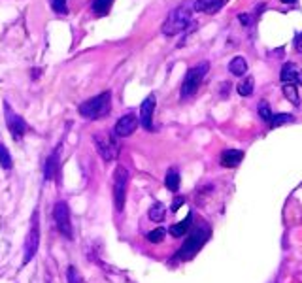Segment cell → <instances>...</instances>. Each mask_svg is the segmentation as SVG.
I'll return each instance as SVG.
<instances>
[{
  "label": "cell",
  "instance_id": "obj_27",
  "mask_svg": "<svg viewBox=\"0 0 302 283\" xmlns=\"http://www.w3.org/2000/svg\"><path fill=\"white\" fill-rule=\"evenodd\" d=\"M66 278H68V283H83L81 276L76 266H68V272H66Z\"/></svg>",
  "mask_w": 302,
  "mask_h": 283
},
{
  "label": "cell",
  "instance_id": "obj_25",
  "mask_svg": "<svg viewBox=\"0 0 302 283\" xmlns=\"http://www.w3.org/2000/svg\"><path fill=\"white\" fill-rule=\"evenodd\" d=\"M164 236H166V230H164L162 226H159L155 230L147 232V242H151V243H161V242L164 240Z\"/></svg>",
  "mask_w": 302,
  "mask_h": 283
},
{
  "label": "cell",
  "instance_id": "obj_2",
  "mask_svg": "<svg viewBox=\"0 0 302 283\" xmlns=\"http://www.w3.org/2000/svg\"><path fill=\"white\" fill-rule=\"evenodd\" d=\"M112 110V93L110 91H104L101 95L89 99L87 102L80 104L78 112L81 117L91 119V121H97V119H104Z\"/></svg>",
  "mask_w": 302,
  "mask_h": 283
},
{
  "label": "cell",
  "instance_id": "obj_28",
  "mask_svg": "<svg viewBox=\"0 0 302 283\" xmlns=\"http://www.w3.org/2000/svg\"><path fill=\"white\" fill-rule=\"evenodd\" d=\"M259 115L262 117V121H266V123H270V119H272V113L268 110V104H266V100H262L259 104Z\"/></svg>",
  "mask_w": 302,
  "mask_h": 283
},
{
  "label": "cell",
  "instance_id": "obj_14",
  "mask_svg": "<svg viewBox=\"0 0 302 283\" xmlns=\"http://www.w3.org/2000/svg\"><path fill=\"white\" fill-rule=\"evenodd\" d=\"M299 72H301V68H299L295 62H285V64L282 66V74H280V78H282V81H283V83H295L297 85Z\"/></svg>",
  "mask_w": 302,
  "mask_h": 283
},
{
  "label": "cell",
  "instance_id": "obj_22",
  "mask_svg": "<svg viewBox=\"0 0 302 283\" xmlns=\"http://www.w3.org/2000/svg\"><path fill=\"white\" fill-rule=\"evenodd\" d=\"M164 213H166V210H164V206H162V204H153V206H151V208H149V213H147V215H149V219H151V221H155V223H161V221H162V219H164Z\"/></svg>",
  "mask_w": 302,
  "mask_h": 283
},
{
  "label": "cell",
  "instance_id": "obj_20",
  "mask_svg": "<svg viewBox=\"0 0 302 283\" xmlns=\"http://www.w3.org/2000/svg\"><path fill=\"white\" fill-rule=\"evenodd\" d=\"M112 4H114V0H93L91 8H93V12L97 15H106L110 12Z\"/></svg>",
  "mask_w": 302,
  "mask_h": 283
},
{
  "label": "cell",
  "instance_id": "obj_24",
  "mask_svg": "<svg viewBox=\"0 0 302 283\" xmlns=\"http://www.w3.org/2000/svg\"><path fill=\"white\" fill-rule=\"evenodd\" d=\"M253 78H245L244 81H240L238 85V93H240V97H251L253 95Z\"/></svg>",
  "mask_w": 302,
  "mask_h": 283
},
{
  "label": "cell",
  "instance_id": "obj_31",
  "mask_svg": "<svg viewBox=\"0 0 302 283\" xmlns=\"http://www.w3.org/2000/svg\"><path fill=\"white\" fill-rule=\"evenodd\" d=\"M238 19H240L244 25H247V23H249V15H238Z\"/></svg>",
  "mask_w": 302,
  "mask_h": 283
},
{
  "label": "cell",
  "instance_id": "obj_3",
  "mask_svg": "<svg viewBox=\"0 0 302 283\" xmlns=\"http://www.w3.org/2000/svg\"><path fill=\"white\" fill-rule=\"evenodd\" d=\"M208 238H210V228H208V226H197V228L189 234V238H185L183 245L180 247L178 257H180L181 261L193 259V257L202 249V245L208 242Z\"/></svg>",
  "mask_w": 302,
  "mask_h": 283
},
{
  "label": "cell",
  "instance_id": "obj_13",
  "mask_svg": "<svg viewBox=\"0 0 302 283\" xmlns=\"http://www.w3.org/2000/svg\"><path fill=\"white\" fill-rule=\"evenodd\" d=\"M244 159V151L240 149H225L221 153V164L225 168H236Z\"/></svg>",
  "mask_w": 302,
  "mask_h": 283
},
{
  "label": "cell",
  "instance_id": "obj_8",
  "mask_svg": "<svg viewBox=\"0 0 302 283\" xmlns=\"http://www.w3.org/2000/svg\"><path fill=\"white\" fill-rule=\"evenodd\" d=\"M4 115H6V125H8V128H10V132L14 134L15 140L23 138V136H25V132L29 130V127H27L25 119H23V117H19V115L12 110V106H10L8 102H4Z\"/></svg>",
  "mask_w": 302,
  "mask_h": 283
},
{
  "label": "cell",
  "instance_id": "obj_1",
  "mask_svg": "<svg viewBox=\"0 0 302 283\" xmlns=\"http://www.w3.org/2000/svg\"><path fill=\"white\" fill-rule=\"evenodd\" d=\"M193 12H195V8H193V2L191 0L181 2L166 17V21L162 25V34L164 36H176V34L183 32L187 27H191L193 25Z\"/></svg>",
  "mask_w": 302,
  "mask_h": 283
},
{
  "label": "cell",
  "instance_id": "obj_17",
  "mask_svg": "<svg viewBox=\"0 0 302 283\" xmlns=\"http://www.w3.org/2000/svg\"><path fill=\"white\" fill-rule=\"evenodd\" d=\"M229 72L232 76H244L247 72V62L244 57H234L229 62Z\"/></svg>",
  "mask_w": 302,
  "mask_h": 283
},
{
  "label": "cell",
  "instance_id": "obj_29",
  "mask_svg": "<svg viewBox=\"0 0 302 283\" xmlns=\"http://www.w3.org/2000/svg\"><path fill=\"white\" fill-rule=\"evenodd\" d=\"M183 202H185V198H183V197H178V198H174V202H172V208H170V210H172V212H178V210H180V208H181V206H183Z\"/></svg>",
  "mask_w": 302,
  "mask_h": 283
},
{
  "label": "cell",
  "instance_id": "obj_15",
  "mask_svg": "<svg viewBox=\"0 0 302 283\" xmlns=\"http://www.w3.org/2000/svg\"><path fill=\"white\" fill-rule=\"evenodd\" d=\"M57 168H59V149L57 151H53L49 159L45 161V166H43V176H45V180H53L55 178V174H57Z\"/></svg>",
  "mask_w": 302,
  "mask_h": 283
},
{
  "label": "cell",
  "instance_id": "obj_12",
  "mask_svg": "<svg viewBox=\"0 0 302 283\" xmlns=\"http://www.w3.org/2000/svg\"><path fill=\"white\" fill-rule=\"evenodd\" d=\"M227 0H195L193 8L195 12H202V14H217Z\"/></svg>",
  "mask_w": 302,
  "mask_h": 283
},
{
  "label": "cell",
  "instance_id": "obj_7",
  "mask_svg": "<svg viewBox=\"0 0 302 283\" xmlns=\"http://www.w3.org/2000/svg\"><path fill=\"white\" fill-rule=\"evenodd\" d=\"M95 145H97V151H99V155L106 161V162H110V161H114L117 159L119 155V145H117V142L112 134H97L95 138Z\"/></svg>",
  "mask_w": 302,
  "mask_h": 283
},
{
  "label": "cell",
  "instance_id": "obj_33",
  "mask_svg": "<svg viewBox=\"0 0 302 283\" xmlns=\"http://www.w3.org/2000/svg\"><path fill=\"white\" fill-rule=\"evenodd\" d=\"M282 2H283V4H293L295 0H282Z\"/></svg>",
  "mask_w": 302,
  "mask_h": 283
},
{
  "label": "cell",
  "instance_id": "obj_16",
  "mask_svg": "<svg viewBox=\"0 0 302 283\" xmlns=\"http://www.w3.org/2000/svg\"><path fill=\"white\" fill-rule=\"evenodd\" d=\"M191 221H193V213H189L183 221H180V223H176V225L170 226V234H172L174 238H181V236H185L187 230L191 228Z\"/></svg>",
  "mask_w": 302,
  "mask_h": 283
},
{
  "label": "cell",
  "instance_id": "obj_10",
  "mask_svg": "<svg viewBox=\"0 0 302 283\" xmlns=\"http://www.w3.org/2000/svg\"><path fill=\"white\" fill-rule=\"evenodd\" d=\"M155 95L151 93V95H147V99L142 102V106H140V123H142V127L145 130H153V112H155V106H157V102H155Z\"/></svg>",
  "mask_w": 302,
  "mask_h": 283
},
{
  "label": "cell",
  "instance_id": "obj_26",
  "mask_svg": "<svg viewBox=\"0 0 302 283\" xmlns=\"http://www.w3.org/2000/svg\"><path fill=\"white\" fill-rule=\"evenodd\" d=\"M66 2H68V0H51V8H53V12H57V14H60V15L68 14Z\"/></svg>",
  "mask_w": 302,
  "mask_h": 283
},
{
  "label": "cell",
  "instance_id": "obj_21",
  "mask_svg": "<svg viewBox=\"0 0 302 283\" xmlns=\"http://www.w3.org/2000/svg\"><path fill=\"white\" fill-rule=\"evenodd\" d=\"M293 121H295V117H293L291 113H278V115H272V119H270V127L278 128V127H282V125L293 123Z\"/></svg>",
  "mask_w": 302,
  "mask_h": 283
},
{
  "label": "cell",
  "instance_id": "obj_32",
  "mask_svg": "<svg viewBox=\"0 0 302 283\" xmlns=\"http://www.w3.org/2000/svg\"><path fill=\"white\" fill-rule=\"evenodd\" d=\"M221 87H223V97H225V95H229V91H230L229 87H230V85L229 83H223Z\"/></svg>",
  "mask_w": 302,
  "mask_h": 283
},
{
  "label": "cell",
  "instance_id": "obj_6",
  "mask_svg": "<svg viewBox=\"0 0 302 283\" xmlns=\"http://www.w3.org/2000/svg\"><path fill=\"white\" fill-rule=\"evenodd\" d=\"M53 217H55V225L57 230L66 238L72 240V219H70V210L66 202H57L53 208Z\"/></svg>",
  "mask_w": 302,
  "mask_h": 283
},
{
  "label": "cell",
  "instance_id": "obj_18",
  "mask_svg": "<svg viewBox=\"0 0 302 283\" xmlns=\"http://www.w3.org/2000/svg\"><path fill=\"white\" fill-rule=\"evenodd\" d=\"M164 185H166V189H170L172 193H176L178 189H180V174H178V170L176 168H170L166 172V178H164Z\"/></svg>",
  "mask_w": 302,
  "mask_h": 283
},
{
  "label": "cell",
  "instance_id": "obj_5",
  "mask_svg": "<svg viewBox=\"0 0 302 283\" xmlns=\"http://www.w3.org/2000/svg\"><path fill=\"white\" fill-rule=\"evenodd\" d=\"M127 187H129V172L125 166H117L114 172V204L119 213L125 210Z\"/></svg>",
  "mask_w": 302,
  "mask_h": 283
},
{
  "label": "cell",
  "instance_id": "obj_30",
  "mask_svg": "<svg viewBox=\"0 0 302 283\" xmlns=\"http://www.w3.org/2000/svg\"><path fill=\"white\" fill-rule=\"evenodd\" d=\"M295 47H297V51H302V32L295 38Z\"/></svg>",
  "mask_w": 302,
  "mask_h": 283
},
{
  "label": "cell",
  "instance_id": "obj_11",
  "mask_svg": "<svg viewBox=\"0 0 302 283\" xmlns=\"http://www.w3.org/2000/svg\"><path fill=\"white\" fill-rule=\"evenodd\" d=\"M138 127V117L134 113H125L123 117H119V121L115 123L114 134L115 136H130Z\"/></svg>",
  "mask_w": 302,
  "mask_h": 283
},
{
  "label": "cell",
  "instance_id": "obj_4",
  "mask_svg": "<svg viewBox=\"0 0 302 283\" xmlns=\"http://www.w3.org/2000/svg\"><path fill=\"white\" fill-rule=\"evenodd\" d=\"M208 68H210L208 62H199L197 66L189 68L185 78H183V83H181V99H189V97H193L199 91V87H201Z\"/></svg>",
  "mask_w": 302,
  "mask_h": 283
},
{
  "label": "cell",
  "instance_id": "obj_19",
  "mask_svg": "<svg viewBox=\"0 0 302 283\" xmlns=\"http://www.w3.org/2000/svg\"><path fill=\"white\" fill-rule=\"evenodd\" d=\"M283 95L287 97V100L293 106H299L301 99H299V87L295 83H283Z\"/></svg>",
  "mask_w": 302,
  "mask_h": 283
},
{
  "label": "cell",
  "instance_id": "obj_9",
  "mask_svg": "<svg viewBox=\"0 0 302 283\" xmlns=\"http://www.w3.org/2000/svg\"><path fill=\"white\" fill-rule=\"evenodd\" d=\"M38 245H40V228H38L36 217H34L29 234H27V238H25V257H23V264H27V263L32 261V257L38 251Z\"/></svg>",
  "mask_w": 302,
  "mask_h": 283
},
{
  "label": "cell",
  "instance_id": "obj_23",
  "mask_svg": "<svg viewBox=\"0 0 302 283\" xmlns=\"http://www.w3.org/2000/svg\"><path fill=\"white\" fill-rule=\"evenodd\" d=\"M0 166L4 170H10L14 166V162H12V155H10V151L6 149V145L4 143H0Z\"/></svg>",
  "mask_w": 302,
  "mask_h": 283
}]
</instances>
